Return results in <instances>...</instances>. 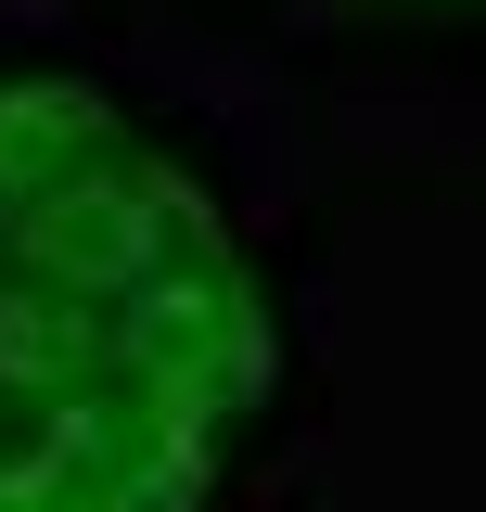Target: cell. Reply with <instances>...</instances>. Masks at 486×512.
Wrapping results in <instances>:
<instances>
[{
  "instance_id": "6da1fadb",
  "label": "cell",
  "mask_w": 486,
  "mask_h": 512,
  "mask_svg": "<svg viewBox=\"0 0 486 512\" xmlns=\"http://www.w3.org/2000/svg\"><path fill=\"white\" fill-rule=\"evenodd\" d=\"M282 320L218 192L90 77H0V512H218Z\"/></svg>"
}]
</instances>
